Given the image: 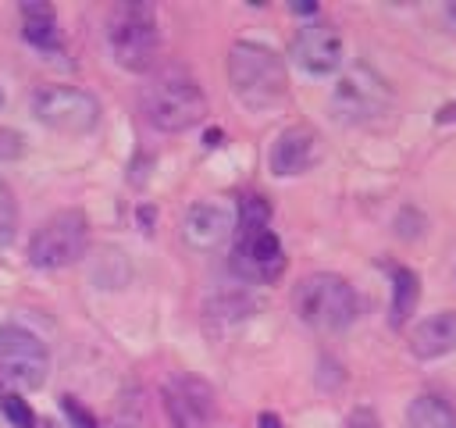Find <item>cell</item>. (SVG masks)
Here are the masks:
<instances>
[{
  "instance_id": "obj_1",
  "label": "cell",
  "mask_w": 456,
  "mask_h": 428,
  "mask_svg": "<svg viewBox=\"0 0 456 428\" xmlns=\"http://www.w3.org/2000/svg\"><path fill=\"white\" fill-rule=\"evenodd\" d=\"M139 107H142V118L153 128H160V132H185V128L203 121L207 96H203L200 82L185 68L167 64V68L153 71L150 82L142 86Z\"/></svg>"
},
{
  "instance_id": "obj_2",
  "label": "cell",
  "mask_w": 456,
  "mask_h": 428,
  "mask_svg": "<svg viewBox=\"0 0 456 428\" xmlns=\"http://www.w3.org/2000/svg\"><path fill=\"white\" fill-rule=\"evenodd\" d=\"M228 82H232V93L239 96V103L249 107V111H271L289 93L285 61L271 46L249 43V39L232 43V50H228Z\"/></svg>"
},
{
  "instance_id": "obj_3",
  "label": "cell",
  "mask_w": 456,
  "mask_h": 428,
  "mask_svg": "<svg viewBox=\"0 0 456 428\" xmlns=\"http://www.w3.org/2000/svg\"><path fill=\"white\" fill-rule=\"evenodd\" d=\"M292 310L314 332H346L356 321V292L335 271H314L296 282Z\"/></svg>"
},
{
  "instance_id": "obj_4",
  "label": "cell",
  "mask_w": 456,
  "mask_h": 428,
  "mask_svg": "<svg viewBox=\"0 0 456 428\" xmlns=\"http://www.w3.org/2000/svg\"><path fill=\"white\" fill-rule=\"evenodd\" d=\"M107 50L114 57V64H121L125 71H150L157 64V50H160V32H157V14L150 4L128 0L118 4L107 14Z\"/></svg>"
},
{
  "instance_id": "obj_5",
  "label": "cell",
  "mask_w": 456,
  "mask_h": 428,
  "mask_svg": "<svg viewBox=\"0 0 456 428\" xmlns=\"http://www.w3.org/2000/svg\"><path fill=\"white\" fill-rule=\"evenodd\" d=\"M89 246V221L82 210L68 207V210H57L50 214L32 243H28V264L32 268H43V271H57V268H68L75 264Z\"/></svg>"
},
{
  "instance_id": "obj_6",
  "label": "cell",
  "mask_w": 456,
  "mask_h": 428,
  "mask_svg": "<svg viewBox=\"0 0 456 428\" xmlns=\"http://www.w3.org/2000/svg\"><path fill=\"white\" fill-rule=\"evenodd\" d=\"M388 107H392V89H388V82H385L374 68H367V64H353V68L338 78V86H335V93H331V114H335L338 121H346V125H370V121L381 118Z\"/></svg>"
},
{
  "instance_id": "obj_7",
  "label": "cell",
  "mask_w": 456,
  "mask_h": 428,
  "mask_svg": "<svg viewBox=\"0 0 456 428\" xmlns=\"http://www.w3.org/2000/svg\"><path fill=\"white\" fill-rule=\"evenodd\" d=\"M32 114L64 136H86L100 121V103L93 93L75 89V86H43L32 96Z\"/></svg>"
},
{
  "instance_id": "obj_8",
  "label": "cell",
  "mask_w": 456,
  "mask_h": 428,
  "mask_svg": "<svg viewBox=\"0 0 456 428\" xmlns=\"http://www.w3.org/2000/svg\"><path fill=\"white\" fill-rule=\"evenodd\" d=\"M0 371L21 389H39L50 374L46 342L14 321L0 325Z\"/></svg>"
},
{
  "instance_id": "obj_9",
  "label": "cell",
  "mask_w": 456,
  "mask_h": 428,
  "mask_svg": "<svg viewBox=\"0 0 456 428\" xmlns=\"http://www.w3.org/2000/svg\"><path fill=\"white\" fill-rule=\"evenodd\" d=\"M232 268L246 282H274L285 271V250L267 225H235Z\"/></svg>"
},
{
  "instance_id": "obj_10",
  "label": "cell",
  "mask_w": 456,
  "mask_h": 428,
  "mask_svg": "<svg viewBox=\"0 0 456 428\" xmlns=\"http://www.w3.org/2000/svg\"><path fill=\"white\" fill-rule=\"evenodd\" d=\"M171 428H210L214 424V389L196 374H171L160 385Z\"/></svg>"
},
{
  "instance_id": "obj_11",
  "label": "cell",
  "mask_w": 456,
  "mask_h": 428,
  "mask_svg": "<svg viewBox=\"0 0 456 428\" xmlns=\"http://www.w3.org/2000/svg\"><path fill=\"white\" fill-rule=\"evenodd\" d=\"M232 235H235V207L224 200H196L182 218V239L200 253L221 250Z\"/></svg>"
},
{
  "instance_id": "obj_12",
  "label": "cell",
  "mask_w": 456,
  "mask_h": 428,
  "mask_svg": "<svg viewBox=\"0 0 456 428\" xmlns=\"http://www.w3.org/2000/svg\"><path fill=\"white\" fill-rule=\"evenodd\" d=\"M346 43L331 21H306L292 39V61L306 75H331L342 64Z\"/></svg>"
},
{
  "instance_id": "obj_13",
  "label": "cell",
  "mask_w": 456,
  "mask_h": 428,
  "mask_svg": "<svg viewBox=\"0 0 456 428\" xmlns=\"http://www.w3.org/2000/svg\"><path fill=\"white\" fill-rule=\"evenodd\" d=\"M321 153V139L310 125H292L285 128L274 146H271V171L278 178H289V175H303Z\"/></svg>"
},
{
  "instance_id": "obj_14",
  "label": "cell",
  "mask_w": 456,
  "mask_h": 428,
  "mask_svg": "<svg viewBox=\"0 0 456 428\" xmlns=\"http://www.w3.org/2000/svg\"><path fill=\"white\" fill-rule=\"evenodd\" d=\"M456 350V310H438L428 314L413 332H410V353L417 360H438Z\"/></svg>"
},
{
  "instance_id": "obj_15",
  "label": "cell",
  "mask_w": 456,
  "mask_h": 428,
  "mask_svg": "<svg viewBox=\"0 0 456 428\" xmlns=\"http://www.w3.org/2000/svg\"><path fill=\"white\" fill-rule=\"evenodd\" d=\"M406 428H456V407L438 392H420L406 410Z\"/></svg>"
},
{
  "instance_id": "obj_16",
  "label": "cell",
  "mask_w": 456,
  "mask_h": 428,
  "mask_svg": "<svg viewBox=\"0 0 456 428\" xmlns=\"http://www.w3.org/2000/svg\"><path fill=\"white\" fill-rule=\"evenodd\" d=\"M21 25H25V39L43 46V50H53L57 46V14L50 4L43 0H25L21 4Z\"/></svg>"
},
{
  "instance_id": "obj_17",
  "label": "cell",
  "mask_w": 456,
  "mask_h": 428,
  "mask_svg": "<svg viewBox=\"0 0 456 428\" xmlns=\"http://www.w3.org/2000/svg\"><path fill=\"white\" fill-rule=\"evenodd\" d=\"M417 296H420V282L410 268H392V314L388 321L399 328L410 321L413 307H417Z\"/></svg>"
},
{
  "instance_id": "obj_18",
  "label": "cell",
  "mask_w": 456,
  "mask_h": 428,
  "mask_svg": "<svg viewBox=\"0 0 456 428\" xmlns=\"http://www.w3.org/2000/svg\"><path fill=\"white\" fill-rule=\"evenodd\" d=\"M18 235V203H14V193L0 182V250L11 246Z\"/></svg>"
},
{
  "instance_id": "obj_19",
  "label": "cell",
  "mask_w": 456,
  "mask_h": 428,
  "mask_svg": "<svg viewBox=\"0 0 456 428\" xmlns=\"http://www.w3.org/2000/svg\"><path fill=\"white\" fill-rule=\"evenodd\" d=\"M0 410H4V417H7L14 428H32V410H28V403H25L21 396H14V392L0 396Z\"/></svg>"
},
{
  "instance_id": "obj_20",
  "label": "cell",
  "mask_w": 456,
  "mask_h": 428,
  "mask_svg": "<svg viewBox=\"0 0 456 428\" xmlns=\"http://www.w3.org/2000/svg\"><path fill=\"white\" fill-rule=\"evenodd\" d=\"M61 410H64V417L75 424V428H96V421H93V414L75 399V396H61Z\"/></svg>"
},
{
  "instance_id": "obj_21",
  "label": "cell",
  "mask_w": 456,
  "mask_h": 428,
  "mask_svg": "<svg viewBox=\"0 0 456 428\" xmlns=\"http://www.w3.org/2000/svg\"><path fill=\"white\" fill-rule=\"evenodd\" d=\"M25 153V136L14 128H0V160H14Z\"/></svg>"
},
{
  "instance_id": "obj_22",
  "label": "cell",
  "mask_w": 456,
  "mask_h": 428,
  "mask_svg": "<svg viewBox=\"0 0 456 428\" xmlns=\"http://www.w3.org/2000/svg\"><path fill=\"white\" fill-rule=\"evenodd\" d=\"M346 428H381V421H378V414H374L370 407H356V410L346 417Z\"/></svg>"
},
{
  "instance_id": "obj_23",
  "label": "cell",
  "mask_w": 456,
  "mask_h": 428,
  "mask_svg": "<svg viewBox=\"0 0 456 428\" xmlns=\"http://www.w3.org/2000/svg\"><path fill=\"white\" fill-rule=\"evenodd\" d=\"M435 118H438L442 125H445V121H456V103H445V107H442V111H438Z\"/></svg>"
},
{
  "instance_id": "obj_24",
  "label": "cell",
  "mask_w": 456,
  "mask_h": 428,
  "mask_svg": "<svg viewBox=\"0 0 456 428\" xmlns=\"http://www.w3.org/2000/svg\"><path fill=\"white\" fill-rule=\"evenodd\" d=\"M260 428H278V417H271V414H264V417H260Z\"/></svg>"
},
{
  "instance_id": "obj_25",
  "label": "cell",
  "mask_w": 456,
  "mask_h": 428,
  "mask_svg": "<svg viewBox=\"0 0 456 428\" xmlns=\"http://www.w3.org/2000/svg\"><path fill=\"white\" fill-rule=\"evenodd\" d=\"M449 14H452V18H456V4H452V7H449Z\"/></svg>"
},
{
  "instance_id": "obj_26",
  "label": "cell",
  "mask_w": 456,
  "mask_h": 428,
  "mask_svg": "<svg viewBox=\"0 0 456 428\" xmlns=\"http://www.w3.org/2000/svg\"><path fill=\"white\" fill-rule=\"evenodd\" d=\"M0 107H4V93H0Z\"/></svg>"
}]
</instances>
